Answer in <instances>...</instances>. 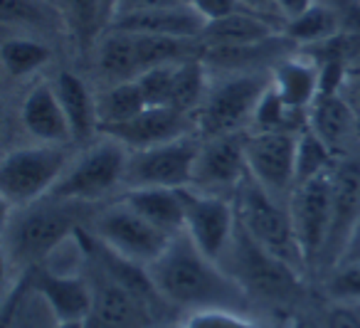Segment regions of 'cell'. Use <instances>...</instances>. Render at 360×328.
Here are the masks:
<instances>
[{
    "label": "cell",
    "instance_id": "cell-8",
    "mask_svg": "<svg viewBox=\"0 0 360 328\" xmlns=\"http://www.w3.org/2000/svg\"><path fill=\"white\" fill-rule=\"evenodd\" d=\"M333 185L335 168H330L296 183L291 195L286 198L306 272L321 267L323 262L326 242H328L330 222H333Z\"/></svg>",
    "mask_w": 360,
    "mask_h": 328
},
{
    "label": "cell",
    "instance_id": "cell-15",
    "mask_svg": "<svg viewBox=\"0 0 360 328\" xmlns=\"http://www.w3.org/2000/svg\"><path fill=\"white\" fill-rule=\"evenodd\" d=\"M35 291L52 311L55 321H86L94 308L91 279L77 272H52L35 267Z\"/></svg>",
    "mask_w": 360,
    "mask_h": 328
},
{
    "label": "cell",
    "instance_id": "cell-37",
    "mask_svg": "<svg viewBox=\"0 0 360 328\" xmlns=\"http://www.w3.org/2000/svg\"><path fill=\"white\" fill-rule=\"evenodd\" d=\"M180 3H186V0H119L114 8V18L121 15H129V13H141V11H153V8H168V6H180ZM109 20V23H111Z\"/></svg>",
    "mask_w": 360,
    "mask_h": 328
},
{
    "label": "cell",
    "instance_id": "cell-40",
    "mask_svg": "<svg viewBox=\"0 0 360 328\" xmlns=\"http://www.w3.org/2000/svg\"><path fill=\"white\" fill-rule=\"evenodd\" d=\"M242 6L250 8V11L262 13V15H266V11H274L276 13L274 0H242Z\"/></svg>",
    "mask_w": 360,
    "mask_h": 328
},
{
    "label": "cell",
    "instance_id": "cell-2",
    "mask_svg": "<svg viewBox=\"0 0 360 328\" xmlns=\"http://www.w3.org/2000/svg\"><path fill=\"white\" fill-rule=\"evenodd\" d=\"M86 203L47 198L37 203L11 208L6 217V259L22 272L45 264L67 239L79 232L82 208Z\"/></svg>",
    "mask_w": 360,
    "mask_h": 328
},
{
    "label": "cell",
    "instance_id": "cell-36",
    "mask_svg": "<svg viewBox=\"0 0 360 328\" xmlns=\"http://www.w3.org/2000/svg\"><path fill=\"white\" fill-rule=\"evenodd\" d=\"M326 328H360L358 303L335 301L326 313Z\"/></svg>",
    "mask_w": 360,
    "mask_h": 328
},
{
    "label": "cell",
    "instance_id": "cell-19",
    "mask_svg": "<svg viewBox=\"0 0 360 328\" xmlns=\"http://www.w3.org/2000/svg\"><path fill=\"white\" fill-rule=\"evenodd\" d=\"M205 25L207 20L200 13L193 11L188 3H180V6L129 13V15L114 18L106 27H119V30L139 32V35H160V37H175V40L200 42Z\"/></svg>",
    "mask_w": 360,
    "mask_h": 328
},
{
    "label": "cell",
    "instance_id": "cell-30",
    "mask_svg": "<svg viewBox=\"0 0 360 328\" xmlns=\"http://www.w3.org/2000/svg\"><path fill=\"white\" fill-rule=\"evenodd\" d=\"M340 30V15L330 6H323L316 0L306 13H301L294 20H286L281 25V35L299 45H321L338 35Z\"/></svg>",
    "mask_w": 360,
    "mask_h": 328
},
{
    "label": "cell",
    "instance_id": "cell-39",
    "mask_svg": "<svg viewBox=\"0 0 360 328\" xmlns=\"http://www.w3.org/2000/svg\"><path fill=\"white\" fill-rule=\"evenodd\" d=\"M343 262H360V220L350 229L348 239H345L343 249H340L338 259H335V264H343Z\"/></svg>",
    "mask_w": 360,
    "mask_h": 328
},
{
    "label": "cell",
    "instance_id": "cell-25",
    "mask_svg": "<svg viewBox=\"0 0 360 328\" xmlns=\"http://www.w3.org/2000/svg\"><path fill=\"white\" fill-rule=\"evenodd\" d=\"M91 52H94V70L104 84L139 77V50H136L134 32L106 27Z\"/></svg>",
    "mask_w": 360,
    "mask_h": 328
},
{
    "label": "cell",
    "instance_id": "cell-41",
    "mask_svg": "<svg viewBox=\"0 0 360 328\" xmlns=\"http://www.w3.org/2000/svg\"><path fill=\"white\" fill-rule=\"evenodd\" d=\"M55 328H86V321H57Z\"/></svg>",
    "mask_w": 360,
    "mask_h": 328
},
{
    "label": "cell",
    "instance_id": "cell-35",
    "mask_svg": "<svg viewBox=\"0 0 360 328\" xmlns=\"http://www.w3.org/2000/svg\"><path fill=\"white\" fill-rule=\"evenodd\" d=\"M186 3L193 8V11L200 13L207 23L220 20V18H225V15H230V13L245 8L242 6V0H186Z\"/></svg>",
    "mask_w": 360,
    "mask_h": 328
},
{
    "label": "cell",
    "instance_id": "cell-9",
    "mask_svg": "<svg viewBox=\"0 0 360 328\" xmlns=\"http://www.w3.org/2000/svg\"><path fill=\"white\" fill-rule=\"evenodd\" d=\"M200 139L180 136L148 149L129 151L124 175L126 188H188L193 185Z\"/></svg>",
    "mask_w": 360,
    "mask_h": 328
},
{
    "label": "cell",
    "instance_id": "cell-33",
    "mask_svg": "<svg viewBox=\"0 0 360 328\" xmlns=\"http://www.w3.org/2000/svg\"><path fill=\"white\" fill-rule=\"evenodd\" d=\"M326 291L333 301L360 303V262L333 264L326 279Z\"/></svg>",
    "mask_w": 360,
    "mask_h": 328
},
{
    "label": "cell",
    "instance_id": "cell-23",
    "mask_svg": "<svg viewBox=\"0 0 360 328\" xmlns=\"http://www.w3.org/2000/svg\"><path fill=\"white\" fill-rule=\"evenodd\" d=\"M271 89L289 111H309L321 92V67L296 55L281 57L271 67Z\"/></svg>",
    "mask_w": 360,
    "mask_h": 328
},
{
    "label": "cell",
    "instance_id": "cell-21",
    "mask_svg": "<svg viewBox=\"0 0 360 328\" xmlns=\"http://www.w3.org/2000/svg\"><path fill=\"white\" fill-rule=\"evenodd\" d=\"M55 92L60 96V104L70 121L72 141L86 146L99 136V116H96V92L82 75L70 70H62L52 80Z\"/></svg>",
    "mask_w": 360,
    "mask_h": 328
},
{
    "label": "cell",
    "instance_id": "cell-5",
    "mask_svg": "<svg viewBox=\"0 0 360 328\" xmlns=\"http://www.w3.org/2000/svg\"><path fill=\"white\" fill-rule=\"evenodd\" d=\"M72 153L67 146L35 144L8 151L0 163V195L6 208H22L47 198L70 168Z\"/></svg>",
    "mask_w": 360,
    "mask_h": 328
},
{
    "label": "cell",
    "instance_id": "cell-44",
    "mask_svg": "<svg viewBox=\"0 0 360 328\" xmlns=\"http://www.w3.org/2000/svg\"><path fill=\"white\" fill-rule=\"evenodd\" d=\"M50 3H57V0H50Z\"/></svg>",
    "mask_w": 360,
    "mask_h": 328
},
{
    "label": "cell",
    "instance_id": "cell-29",
    "mask_svg": "<svg viewBox=\"0 0 360 328\" xmlns=\"http://www.w3.org/2000/svg\"><path fill=\"white\" fill-rule=\"evenodd\" d=\"M67 32L79 50H94L99 35L109 25L104 0H57Z\"/></svg>",
    "mask_w": 360,
    "mask_h": 328
},
{
    "label": "cell",
    "instance_id": "cell-17",
    "mask_svg": "<svg viewBox=\"0 0 360 328\" xmlns=\"http://www.w3.org/2000/svg\"><path fill=\"white\" fill-rule=\"evenodd\" d=\"M94 286V308L86 318V328H148V308L131 291H126L116 279H111L96 264Z\"/></svg>",
    "mask_w": 360,
    "mask_h": 328
},
{
    "label": "cell",
    "instance_id": "cell-38",
    "mask_svg": "<svg viewBox=\"0 0 360 328\" xmlns=\"http://www.w3.org/2000/svg\"><path fill=\"white\" fill-rule=\"evenodd\" d=\"M314 3H316V0H274L276 13L281 15V25H284L286 20H294V18H299L301 13L309 11Z\"/></svg>",
    "mask_w": 360,
    "mask_h": 328
},
{
    "label": "cell",
    "instance_id": "cell-4",
    "mask_svg": "<svg viewBox=\"0 0 360 328\" xmlns=\"http://www.w3.org/2000/svg\"><path fill=\"white\" fill-rule=\"evenodd\" d=\"M220 264L237 279L247 296L255 294V296L276 303L299 296L301 269L262 247L240 227V222H237L235 237H232Z\"/></svg>",
    "mask_w": 360,
    "mask_h": 328
},
{
    "label": "cell",
    "instance_id": "cell-18",
    "mask_svg": "<svg viewBox=\"0 0 360 328\" xmlns=\"http://www.w3.org/2000/svg\"><path fill=\"white\" fill-rule=\"evenodd\" d=\"M360 220V160L343 158L335 163V185H333V222L326 242L323 262L326 267H333L348 239L350 229Z\"/></svg>",
    "mask_w": 360,
    "mask_h": 328
},
{
    "label": "cell",
    "instance_id": "cell-11",
    "mask_svg": "<svg viewBox=\"0 0 360 328\" xmlns=\"http://www.w3.org/2000/svg\"><path fill=\"white\" fill-rule=\"evenodd\" d=\"M296 146L299 131L257 129L245 134L247 170L276 198H289L296 185Z\"/></svg>",
    "mask_w": 360,
    "mask_h": 328
},
{
    "label": "cell",
    "instance_id": "cell-20",
    "mask_svg": "<svg viewBox=\"0 0 360 328\" xmlns=\"http://www.w3.org/2000/svg\"><path fill=\"white\" fill-rule=\"evenodd\" d=\"M281 35V25L269 23V18L250 8L230 13L205 25L200 47L205 50H232V47H252Z\"/></svg>",
    "mask_w": 360,
    "mask_h": 328
},
{
    "label": "cell",
    "instance_id": "cell-27",
    "mask_svg": "<svg viewBox=\"0 0 360 328\" xmlns=\"http://www.w3.org/2000/svg\"><path fill=\"white\" fill-rule=\"evenodd\" d=\"M55 52L45 37L25 35V32H8L0 42V65L8 80L22 82L42 72L52 62Z\"/></svg>",
    "mask_w": 360,
    "mask_h": 328
},
{
    "label": "cell",
    "instance_id": "cell-10",
    "mask_svg": "<svg viewBox=\"0 0 360 328\" xmlns=\"http://www.w3.org/2000/svg\"><path fill=\"white\" fill-rule=\"evenodd\" d=\"M91 234L104 247L114 249L116 254L126 259L146 264V267L153 264L173 239L121 198L114 205H106L96 215L91 222Z\"/></svg>",
    "mask_w": 360,
    "mask_h": 328
},
{
    "label": "cell",
    "instance_id": "cell-14",
    "mask_svg": "<svg viewBox=\"0 0 360 328\" xmlns=\"http://www.w3.org/2000/svg\"><path fill=\"white\" fill-rule=\"evenodd\" d=\"M18 116H20V124L25 129V134L35 144H52V146L75 144L72 141L70 121L65 116V109H62L52 80L35 82L25 92V96L20 101V109H18Z\"/></svg>",
    "mask_w": 360,
    "mask_h": 328
},
{
    "label": "cell",
    "instance_id": "cell-34",
    "mask_svg": "<svg viewBox=\"0 0 360 328\" xmlns=\"http://www.w3.org/2000/svg\"><path fill=\"white\" fill-rule=\"evenodd\" d=\"M183 328H274L257 323L245 316V311H227V308H210V311H193Z\"/></svg>",
    "mask_w": 360,
    "mask_h": 328
},
{
    "label": "cell",
    "instance_id": "cell-3",
    "mask_svg": "<svg viewBox=\"0 0 360 328\" xmlns=\"http://www.w3.org/2000/svg\"><path fill=\"white\" fill-rule=\"evenodd\" d=\"M269 87L271 70H237L212 80L205 101L193 119L200 139L245 131V126L255 121L257 106Z\"/></svg>",
    "mask_w": 360,
    "mask_h": 328
},
{
    "label": "cell",
    "instance_id": "cell-43",
    "mask_svg": "<svg viewBox=\"0 0 360 328\" xmlns=\"http://www.w3.org/2000/svg\"><path fill=\"white\" fill-rule=\"evenodd\" d=\"M358 99H360V80H358Z\"/></svg>",
    "mask_w": 360,
    "mask_h": 328
},
{
    "label": "cell",
    "instance_id": "cell-7",
    "mask_svg": "<svg viewBox=\"0 0 360 328\" xmlns=\"http://www.w3.org/2000/svg\"><path fill=\"white\" fill-rule=\"evenodd\" d=\"M126 160H129V149L111 136H101L75 153L70 168L50 195L86 205L104 200L116 188H124Z\"/></svg>",
    "mask_w": 360,
    "mask_h": 328
},
{
    "label": "cell",
    "instance_id": "cell-26",
    "mask_svg": "<svg viewBox=\"0 0 360 328\" xmlns=\"http://www.w3.org/2000/svg\"><path fill=\"white\" fill-rule=\"evenodd\" d=\"M0 20L6 30L37 35L45 40L57 30H67L60 6L50 0H0Z\"/></svg>",
    "mask_w": 360,
    "mask_h": 328
},
{
    "label": "cell",
    "instance_id": "cell-16",
    "mask_svg": "<svg viewBox=\"0 0 360 328\" xmlns=\"http://www.w3.org/2000/svg\"><path fill=\"white\" fill-rule=\"evenodd\" d=\"M191 119L193 116L183 114L173 106H146L134 119L104 129L101 136H111V139L121 141L129 151L148 149V146H158L165 141L180 139V136H188Z\"/></svg>",
    "mask_w": 360,
    "mask_h": 328
},
{
    "label": "cell",
    "instance_id": "cell-32",
    "mask_svg": "<svg viewBox=\"0 0 360 328\" xmlns=\"http://www.w3.org/2000/svg\"><path fill=\"white\" fill-rule=\"evenodd\" d=\"M175 67H178V62H168V65L150 67V70L141 72V75L136 77V82H139L141 92H143V99L148 106H170Z\"/></svg>",
    "mask_w": 360,
    "mask_h": 328
},
{
    "label": "cell",
    "instance_id": "cell-42",
    "mask_svg": "<svg viewBox=\"0 0 360 328\" xmlns=\"http://www.w3.org/2000/svg\"><path fill=\"white\" fill-rule=\"evenodd\" d=\"M116 3H119V0H104V6H106V15H109V20H111V15H114Z\"/></svg>",
    "mask_w": 360,
    "mask_h": 328
},
{
    "label": "cell",
    "instance_id": "cell-28",
    "mask_svg": "<svg viewBox=\"0 0 360 328\" xmlns=\"http://www.w3.org/2000/svg\"><path fill=\"white\" fill-rule=\"evenodd\" d=\"M143 92H141L139 82L126 80V82H111L96 89V116H99V136L104 129L124 121L134 119L136 114L146 109Z\"/></svg>",
    "mask_w": 360,
    "mask_h": 328
},
{
    "label": "cell",
    "instance_id": "cell-1",
    "mask_svg": "<svg viewBox=\"0 0 360 328\" xmlns=\"http://www.w3.org/2000/svg\"><path fill=\"white\" fill-rule=\"evenodd\" d=\"M148 272L160 296L180 308L245 311L250 301L237 279L217 259L200 252L186 232L170 239L165 252L153 264H148Z\"/></svg>",
    "mask_w": 360,
    "mask_h": 328
},
{
    "label": "cell",
    "instance_id": "cell-22",
    "mask_svg": "<svg viewBox=\"0 0 360 328\" xmlns=\"http://www.w3.org/2000/svg\"><path fill=\"white\" fill-rule=\"evenodd\" d=\"M306 124L328 144L333 153H340L358 136L360 119L348 99H343L338 92H319L314 104L309 106Z\"/></svg>",
    "mask_w": 360,
    "mask_h": 328
},
{
    "label": "cell",
    "instance_id": "cell-6",
    "mask_svg": "<svg viewBox=\"0 0 360 328\" xmlns=\"http://www.w3.org/2000/svg\"><path fill=\"white\" fill-rule=\"evenodd\" d=\"M232 200H235L237 222L252 239L306 272L299 244H296L294 225H291L289 203H284V198L271 195L264 185H259L247 173L245 180L237 185Z\"/></svg>",
    "mask_w": 360,
    "mask_h": 328
},
{
    "label": "cell",
    "instance_id": "cell-13",
    "mask_svg": "<svg viewBox=\"0 0 360 328\" xmlns=\"http://www.w3.org/2000/svg\"><path fill=\"white\" fill-rule=\"evenodd\" d=\"M247 173L250 170H247L245 158V131L200 139L193 188L217 195L227 193V190L235 193Z\"/></svg>",
    "mask_w": 360,
    "mask_h": 328
},
{
    "label": "cell",
    "instance_id": "cell-31",
    "mask_svg": "<svg viewBox=\"0 0 360 328\" xmlns=\"http://www.w3.org/2000/svg\"><path fill=\"white\" fill-rule=\"evenodd\" d=\"M335 153L328 149L323 139L311 129L309 124H304L299 129V146H296V183L309 180L314 175L323 173V170L335 168Z\"/></svg>",
    "mask_w": 360,
    "mask_h": 328
},
{
    "label": "cell",
    "instance_id": "cell-12",
    "mask_svg": "<svg viewBox=\"0 0 360 328\" xmlns=\"http://www.w3.org/2000/svg\"><path fill=\"white\" fill-rule=\"evenodd\" d=\"M186 200V234L200 252L222 262L237 229L235 200L217 193H205L193 185L183 188Z\"/></svg>",
    "mask_w": 360,
    "mask_h": 328
},
{
    "label": "cell",
    "instance_id": "cell-24",
    "mask_svg": "<svg viewBox=\"0 0 360 328\" xmlns=\"http://www.w3.org/2000/svg\"><path fill=\"white\" fill-rule=\"evenodd\" d=\"M121 200H126L136 213H141L170 237L186 232L183 188H126Z\"/></svg>",
    "mask_w": 360,
    "mask_h": 328
}]
</instances>
